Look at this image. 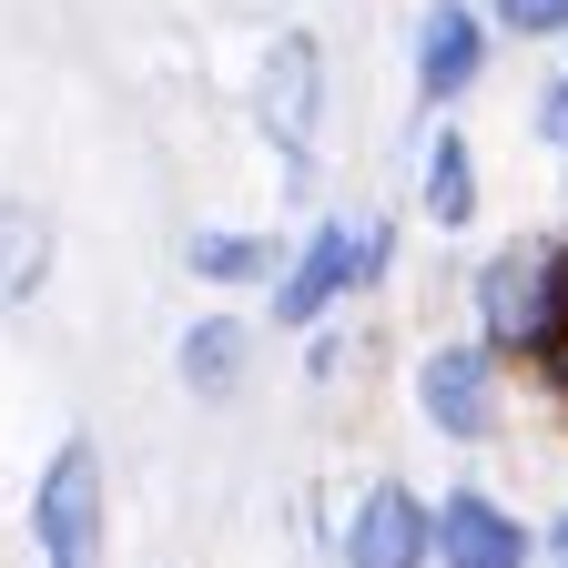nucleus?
<instances>
[{
  "label": "nucleus",
  "mask_w": 568,
  "mask_h": 568,
  "mask_svg": "<svg viewBox=\"0 0 568 568\" xmlns=\"http://www.w3.org/2000/svg\"><path fill=\"white\" fill-rule=\"evenodd\" d=\"M112 548V477L92 437H61L31 477V558L41 568H102Z\"/></svg>",
  "instance_id": "f257e3e1"
},
{
  "label": "nucleus",
  "mask_w": 568,
  "mask_h": 568,
  "mask_svg": "<svg viewBox=\"0 0 568 568\" xmlns=\"http://www.w3.org/2000/svg\"><path fill=\"white\" fill-rule=\"evenodd\" d=\"M325 102H335V82H325V41H315V31H274V41H264V71H254V122H264V142H274L284 193L315 183Z\"/></svg>",
  "instance_id": "f03ea898"
},
{
  "label": "nucleus",
  "mask_w": 568,
  "mask_h": 568,
  "mask_svg": "<svg viewBox=\"0 0 568 568\" xmlns=\"http://www.w3.org/2000/svg\"><path fill=\"white\" fill-rule=\"evenodd\" d=\"M416 426L447 447H497L508 437V355H487L477 335H447L416 355Z\"/></svg>",
  "instance_id": "7ed1b4c3"
},
{
  "label": "nucleus",
  "mask_w": 568,
  "mask_h": 568,
  "mask_svg": "<svg viewBox=\"0 0 568 568\" xmlns=\"http://www.w3.org/2000/svg\"><path fill=\"white\" fill-rule=\"evenodd\" d=\"M264 295H274V335H305V325L345 315L355 305V224H345V213H315V224L284 244Z\"/></svg>",
  "instance_id": "20e7f679"
},
{
  "label": "nucleus",
  "mask_w": 568,
  "mask_h": 568,
  "mask_svg": "<svg viewBox=\"0 0 568 568\" xmlns=\"http://www.w3.org/2000/svg\"><path fill=\"white\" fill-rule=\"evenodd\" d=\"M528 558H538V528L477 477H457L426 508V568H528Z\"/></svg>",
  "instance_id": "39448f33"
},
{
  "label": "nucleus",
  "mask_w": 568,
  "mask_h": 568,
  "mask_svg": "<svg viewBox=\"0 0 568 568\" xmlns=\"http://www.w3.org/2000/svg\"><path fill=\"white\" fill-rule=\"evenodd\" d=\"M487 51H497V31H487L477 0H426V21H416V102L457 112L487 82Z\"/></svg>",
  "instance_id": "423d86ee"
},
{
  "label": "nucleus",
  "mask_w": 568,
  "mask_h": 568,
  "mask_svg": "<svg viewBox=\"0 0 568 568\" xmlns=\"http://www.w3.org/2000/svg\"><path fill=\"white\" fill-rule=\"evenodd\" d=\"M335 568H426V497L406 477H366L335 528Z\"/></svg>",
  "instance_id": "0eeeda50"
},
{
  "label": "nucleus",
  "mask_w": 568,
  "mask_h": 568,
  "mask_svg": "<svg viewBox=\"0 0 568 568\" xmlns=\"http://www.w3.org/2000/svg\"><path fill=\"white\" fill-rule=\"evenodd\" d=\"M528 305H538V244H497L477 274H467V315H477V345L528 366Z\"/></svg>",
  "instance_id": "6e6552de"
},
{
  "label": "nucleus",
  "mask_w": 568,
  "mask_h": 568,
  "mask_svg": "<svg viewBox=\"0 0 568 568\" xmlns=\"http://www.w3.org/2000/svg\"><path fill=\"white\" fill-rule=\"evenodd\" d=\"M173 376H183V396H193V406H234V396L254 386V325H244L234 305L193 315V325L173 335Z\"/></svg>",
  "instance_id": "1a4fd4ad"
},
{
  "label": "nucleus",
  "mask_w": 568,
  "mask_h": 568,
  "mask_svg": "<svg viewBox=\"0 0 568 568\" xmlns=\"http://www.w3.org/2000/svg\"><path fill=\"white\" fill-rule=\"evenodd\" d=\"M51 264H61V234L31 193H0V315H21L51 295Z\"/></svg>",
  "instance_id": "9d476101"
},
{
  "label": "nucleus",
  "mask_w": 568,
  "mask_h": 568,
  "mask_svg": "<svg viewBox=\"0 0 568 568\" xmlns=\"http://www.w3.org/2000/svg\"><path fill=\"white\" fill-rule=\"evenodd\" d=\"M416 203H426V224H437V234H467V224H477L487 183H477V142H467L457 122H437V142H426V163H416Z\"/></svg>",
  "instance_id": "9b49d317"
},
{
  "label": "nucleus",
  "mask_w": 568,
  "mask_h": 568,
  "mask_svg": "<svg viewBox=\"0 0 568 568\" xmlns=\"http://www.w3.org/2000/svg\"><path fill=\"white\" fill-rule=\"evenodd\" d=\"M183 264H193L203 284H224V295H244V284H274L284 234H254V224H203V234H183Z\"/></svg>",
  "instance_id": "f8f14e48"
},
{
  "label": "nucleus",
  "mask_w": 568,
  "mask_h": 568,
  "mask_svg": "<svg viewBox=\"0 0 568 568\" xmlns=\"http://www.w3.org/2000/svg\"><path fill=\"white\" fill-rule=\"evenodd\" d=\"M568 345V234H538V305H528V366Z\"/></svg>",
  "instance_id": "ddd939ff"
},
{
  "label": "nucleus",
  "mask_w": 568,
  "mask_h": 568,
  "mask_svg": "<svg viewBox=\"0 0 568 568\" xmlns=\"http://www.w3.org/2000/svg\"><path fill=\"white\" fill-rule=\"evenodd\" d=\"M487 31H508V41H568V0H487Z\"/></svg>",
  "instance_id": "4468645a"
},
{
  "label": "nucleus",
  "mask_w": 568,
  "mask_h": 568,
  "mask_svg": "<svg viewBox=\"0 0 568 568\" xmlns=\"http://www.w3.org/2000/svg\"><path fill=\"white\" fill-rule=\"evenodd\" d=\"M386 264H396V224H386V213H366V224H355V295H376Z\"/></svg>",
  "instance_id": "2eb2a0df"
},
{
  "label": "nucleus",
  "mask_w": 568,
  "mask_h": 568,
  "mask_svg": "<svg viewBox=\"0 0 568 568\" xmlns=\"http://www.w3.org/2000/svg\"><path fill=\"white\" fill-rule=\"evenodd\" d=\"M305 335H315V345H305V376H315V386H335V376H345V335H335V315H325V325H305Z\"/></svg>",
  "instance_id": "dca6fc26"
},
{
  "label": "nucleus",
  "mask_w": 568,
  "mask_h": 568,
  "mask_svg": "<svg viewBox=\"0 0 568 568\" xmlns=\"http://www.w3.org/2000/svg\"><path fill=\"white\" fill-rule=\"evenodd\" d=\"M538 142H558V153H568V71L538 92Z\"/></svg>",
  "instance_id": "f3484780"
},
{
  "label": "nucleus",
  "mask_w": 568,
  "mask_h": 568,
  "mask_svg": "<svg viewBox=\"0 0 568 568\" xmlns=\"http://www.w3.org/2000/svg\"><path fill=\"white\" fill-rule=\"evenodd\" d=\"M538 376H548V396L568 406V345H558V355H538Z\"/></svg>",
  "instance_id": "a211bd4d"
},
{
  "label": "nucleus",
  "mask_w": 568,
  "mask_h": 568,
  "mask_svg": "<svg viewBox=\"0 0 568 568\" xmlns=\"http://www.w3.org/2000/svg\"><path fill=\"white\" fill-rule=\"evenodd\" d=\"M538 558H568V508H558V518L538 528Z\"/></svg>",
  "instance_id": "6ab92c4d"
},
{
  "label": "nucleus",
  "mask_w": 568,
  "mask_h": 568,
  "mask_svg": "<svg viewBox=\"0 0 568 568\" xmlns=\"http://www.w3.org/2000/svg\"><path fill=\"white\" fill-rule=\"evenodd\" d=\"M528 568H538V558H528ZM548 568H568V558H548Z\"/></svg>",
  "instance_id": "aec40b11"
}]
</instances>
